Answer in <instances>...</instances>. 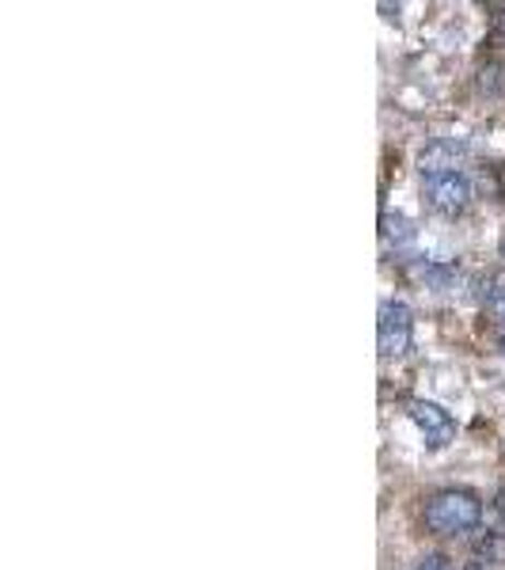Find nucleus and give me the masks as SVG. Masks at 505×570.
Here are the masks:
<instances>
[{"label":"nucleus","instance_id":"obj_1","mask_svg":"<svg viewBox=\"0 0 505 570\" xmlns=\"http://www.w3.org/2000/svg\"><path fill=\"white\" fill-rule=\"evenodd\" d=\"M483 521V502H479L475 491H437L433 499L426 502V525L433 528L437 536H460V533H471V528Z\"/></svg>","mask_w":505,"mask_h":570},{"label":"nucleus","instance_id":"obj_2","mask_svg":"<svg viewBox=\"0 0 505 570\" xmlns=\"http://www.w3.org/2000/svg\"><path fill=\"white\" fill-rule=\"evenodd\" d=\"M411 335H414V316L403 301H384L380 304V319H376V347H380V358H399L411 350Z\"/></svg>","mask_w":505,"mask_h":570},{"label":"nucleus","instance_id":"obj_3","mask_svg":"<svg viewBox=\"0 0 505 570\" xmlns=\"http://www.w3.org/2000/svg\"><path fill=\"white\" fill-rule=\"evenodd\" d=\"M422 198L433 213L441 217H460L471 202V183L456 175H433V179H422Z\"/></svg>","mask_w":505,"mask_h":570},{"label":"nucleus","instance_id":"obj_4","mask_svg":"<svg viewBox=\"0 0 505 570\" xmlns=\"http://www.w3.org/2000/svg\"><path fill=\"white\" fill-rule=\"evenodd\" d=\"M407 415H411V422L422 430V438H426L430 449H445L448 441L456 438L453 415H448L441 404H430V399H411V404H407Z\"/></svg>","mask_w":505,"mask_h":570},{"label":"nucleus","instance_id":"obj_5","mask_svg":"<svg viewBox=\"0 0 505 570\" xmlns=\"http://www.w3.org/2000/svg\"><path fill=\"white\" fill-rule=\"evenodd\" d=\"M468 156V144L453 141V138H433L426 141V149L419 152V172L422 179H433V175H456V167Z\"/></svg>","mask_w":505,"mask_h":570},{"label":"nucleus","instance_id":"obj_6","mask_svg":"<svg viewBox=\"0 0 505 570\" xmlns=\"http://www.w3.org/2000/svg\"><path fill=\"white\" fill-rule=\"evenodd\" d=\"M483 312L494 327L505 331V275L486 278V293H483Z\"/></svg>","mask_w":505,"mask_h":570},{"label":"nucleus","instance_id":"obj_7","mask_svg":"<svg viewBox=\"0 0 505 570\" xmlns=\"http://www.w3.org/2000/svg\"><path fill=\"white\" fill-rule=\"evenodd\" d=\"M380 240H384V247H403V244H411V240H414L411 221H407L403 213H384V217H380Z\"/></svg>","mask_w":505,"mask_h":570},{"label":"nucleus","instance_id":"obj_8","mask_svg":"<svg viewBox=\"0 0 505 570\" xmlns=\"http://www.w3.org/2000/svg\"><path fill=\"white\" fill-rule=\"evenodd\" d=\"M419 570H453V563H448L445 556H426V559L419 563Z\"/></svg>","mask_w":505,"mask_h":570},{"label":"nucleus","instance_id":"obj_9","mask_svg":"<svg viewBox=\"0 0 505 570\" xmlns=\"http://www.w3.org/2000/svg\"><path fill=\"white\" fill-rule=\"evenodd\" d=\"M498 513H502V521H505V487L498 491Z\"/></svg>","mask_w":505,"mask_h":570},{"label":"nucleus","instance_id":"obj_10","mask_svg":"<svg viewBox=\"0 0 505 570\" xmlns=\"http://www.w3.org/2000/svg\"><path fill=\"white\" fill-rule=\"evenodd\" d=\"M502 255H505V236H502Z\"/></svg>","mask_w":505,"mask_h":570},{"label":"nucleus","instance_id":"obj_11","mask_svg":"<svg viewBox=\"0 0 505 570\" xmlns=\"http://www.w3.org/2000/svg\"><path fill=\"white\" fill-rule=\"evenodd\" d=\"M468 570H483V567H468Z\"/></svg>","mask_w":505,"mask_h":570}]
</instances>
